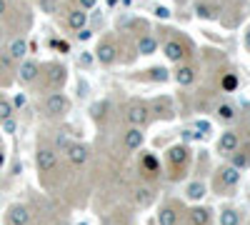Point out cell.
Returning <instances> with one entry per match:
<instances>
[{
    "label": "cell",
    "mask_w": 250,
    "mask_h": 225,
    "mask_svg": "<svg viewBox=\"0 0 250 225\" xmlns=\"http://www.w3.org/2000/svg\"><path fill=\"white\" fill-rule=\"evenodd\" d=\"M0 40H3V28H0Z\"/></svg>",
    "instance_id": "obj_44"
},
{
    "label": "cell",
    "mask_w": 250,
    "mask_h": 225,
    "mask_svg": "<svg viewBox=\"0 0 250 225\" xmlns=\"http://www.w3.org/2000/svg\"><path fill=\"white\" fill-rule=\"evenodd\" d=\"M98 5V0H78V8H83V10H93Z\"/></svg>",
    "instance_id": "obj_36"
},
{
    "label": "cell",
    "mask_w": 250,
    "mask_h": 225,
    "mask_svg": "<svg viewBox=\"0 0 250 225\" xmlns=\"http://www.w3.org/2000/svg\"><path fill=\"white\" fill-rule=\"evenodd\" d=\"M150 113H153L155 118H160V120H173V115H175L173 100H170V98H165V95L155 98L153 103H150Z\"/></svg>",
    "instance_id": "obj_11"
},
{
    "label": "cell",
    "mask_w": 250,
    "mask_h": 225,
    "mask_svg": "<svg viewBox=\"0 0 250 225\" xmlns=\"http://www.w3.org/2000/svg\"><path fill=\"white\" fill-rule=\"evenodd\" d=\"M43 110L45 115L50 118H62V115H68L70 110V98L65 93H60V90H50L43 100Z\"/></svg>",
    "instance_id": "obj_2"
},
{
    "label": "cell",
    "mask_w": 250,
    "mask_h": 225,
    "mask_svg": "<svg viewBox=\"0 0 250 225\" xmlns=\"http://www.w3.org/2000/svg\"><path fill=\"white\" fill-rule=\"evenodd\" d=\"M13 60H20L23 63L25 60V55H28V40L23 38V35H18V38H13L10 43H8V50H5Z\"/></svg>",
    "instance_id": "obj_18"
},
{
    "label": "cell",
    "mask_w": 250,
    "mask_h": 225,
    "mask_svg": "<svg viewBox=\"0 0 250 225\" xmlns=\"http://www.w3.org/2000/svg\"><path fill=\"white\" fill-rule=\"evenodd\" d=\"M240 183V170L238 168H233V165H223V168H218V173H215V188L218 190H233L235 185Z\"/></svg>",
    "instance_id": "obj_7"
},
{
    "label": "cell",
    "mask_w": 250,
    "mask_h": 225,
    "mask_svg": "<svg viewBox=\"0 0 250 225\" xmlns=\"http://www.w3.org/2000/svg\"><path fill=\"white\" fill-rule=\"evenodd\" d=\"M15 128H18V123H15V118H8V120L3 123V130H5L8 135H13V133H15Z\"/></svg>",
    "instance_id": "obj_35"
},
{
    "label": "cell",
    "mask_w": 250,
    "mask_h": 225,
    "mask_svg": "<svg viewBox=\"0 0 250 225\" xmlns=\"http://www.w3.org/2000/svg\"><path fill=\"white\" fill-rule=\"evenodd\" d=\"M93 63V53H83L80 55V65H90Z\"/></svg>",
    "instance_id": "obj_38"
},
{
    "label": "cell",
    "mask_w": 250,
    "mask_h": 225,
    "mask_svg": "<svg viewBox=\"0 0 250 225\" xmlns=\"http://www.w3.org/2000/svg\"><path fill=\"white\" fill-rule=\"evenodd\" d=\"M210 213L213 210H208L203 205H193L190 210H188V223L190 225H210V220H213Z\"/></svg>",
    "instance_id": "obj_19"
},
{
    "label": "cell",
    "mask_w": 250,
    "mask_h": 225,
    "mask_svg": "<svg viewBox=\"0 0 250 225\" xmlns=\"http://www.w3.org/2000/svg\"><path fill=\"white\" fill-rule=\"evenodd\" d=\"M238 148H240V135H238L235 130H225V133L220 135V140H218V150H220L223 155H233Z\"/></svg>",
    "instance_id": "obj_14"
},
{
    "label": "cell",
    "mask_w": 250,
    "mask_h": 225,
    "mask_svg": "<svg viewBox=\"0 0 250 225\" xmlns=\"http://www.w3.org/2000/svg\"><path fill=\"white\" fill-rule=\"evenodd\" d=\"M195 15L203 18V20H213L218 13H215V8L210 3H195Z\"/></svg>",
    "instance_id": "obj_27"
},
{
    "label": "cell",
    "mask_w": 250,
    "mask_h": 225,
    "mask_svg": "<svg viewBox=\"0 0 250 225\" xmlns=\"http://www.w3.org/2000/svg\"><path fill=\"white\" fill-rule=\"evenodd\" d=\"M40 10L48 13V15H55L58 13V0H40Z\"/></svg>",
    "instance_id": "obj_32"
},
{
    "label": "cell",
    "mask_w": 250,
    "mask_h": 225,
    "mask_svg": "<svg viewBox=\"0 0 250 225\" xmlns=\"http://www.w3.org/2000/svg\"><path fill=\"white\" fill-rule=\"evenodd\" d=\"M90 35H93V30H88V28L78 30V40H83V43H85V40H90Z\"/></svg>",
    "instance_id": "obj_37"
},
{
    "label": "cell",
    "mask_w": 250,
    "mask_h": 225,
    "mask_svg": "<svg viewBox=\"0 0 250 225\" xmlns=\"http://www.w3.org/2000/svg\"><path fill=\"white\" fill-rule=\"evenodd\" d=\"M165 160L170 168V178H183V170L190 163V150H188V145H173L165 153Z\"/></svg>",
    "instance_id": "obj_1"
},
{
    "label": "cell",
    "mask_w": 250,
    "mask_h": 225,
    "mask_svg": "<svg viewBox=\"0 0 250 225\" xmlns=\"http://www.w3.org/2000/svg\"><path fill=\"white\" fill-rule=\"evenodd\" d=\"M13 113H15V105L8 98H0V125H3L8 118H13Z\"/></svg>",
    "instance_id": "obj_30"
},
{
    "label": "cell",
    "mask_w": 250,
    "mask_h": 225,
    "mask_svg": "<svg viewBox=\"0 0 250 225\" xmlns=\"http://www.w3.org/2000/svg\"><path fill=\"white\" fill-rule=\"evenodd\" d=\"M15 73H18V80L23 85H33L35 80L40 78V73H43V68H40V63H35V60H23Z\"/></svg>",
    "instance_id": "obj_9"
},
{
    "label": "cell",
    "mask_w": 250,
    "mask_h": 225,
    "mask_svg": "<svg viewBox=\"0 0 250 225\" xmlns=\"http://www.w3.org/2000/svg\"><path fill=\"white\" fill-rule=\"evenodd\" d=\"M128 123L133 128H145L150 123V105L143 103V100H135V103L128 105Z\"/></svg>",
    "instance_id": "obj_6"
},
{
    "label": "cell",
    "mask_w": 250,
    "mask_h": 225,
    "mask_svg": "<svg viewBox=\"0 0 250 225\" xmlns=\"http://www.w3.org/2000/svg\"><path fill=\"white\" fill-rule=\"evenodd\" d=\"M185 195L190 198V200H195V203H198V200H203V198L208 195V188H205V183H200V180H193L190 185L185 188Z\"/></svg>",
    "instance_id": "obj_23"
},
{
    "label": "cell",
    "mask_w": 250,
    "mask_h": 225,
    "mask_svg": "<svg viewBox=\"0 0 250 225\" xmlns=\"http://www.w3.org/2000/svg\"><path fill=\"white\" fill-rule=\"evenodd\" d=\"M65 158L70 160V165H85L90 158V145H85V143H73L65 150Z\"/></svg>",
    "instance_id": "obj_13"
},
{
    "label": "cell",
    "mask_w": 250,
    "mask_h": 225,
    "mask_svg": "<svg viewBox=\"0 0 250 225\" xmlns=\"http://www.w3.org/2000/svg\"><path fill=\"white\" fill-rule=\"evenodd\" d=\"M158 223H160V225H175V223H178V210H175L173 205L160 208V213H158Z\"/></svg>",
    "instance_id": "obj_24"
},
{
    "label": "cell",
    "mask_w": 250,
    "mask_h": 225,
    "mask_svg": "<svg viewBox=\"0 0 250 225\" xmlns=\"http://www.w3.org/2000/svg\"><path fill=\"white\" fill-rule=\"evenodd\" d=\"M68 28L70 30H83L88 25V10H83V8H73L70 13H68Z\"/></svg>",
    "instance_id": "obj_20"
},
{
    "label": "cell",
    "mask_w": 250,
    "mask_h": 225,
    "mask_svg": "<svg viewBox=\"0 0 250 225\" xmlns=\"http://www.w3.org/2000/svg\"><path fill=\"white\" fill-rule=\"evenodd\" d=\"M143 143H145V133H143V128H128L125 130V135H123V145L128 148L130 153H135V150H140L143 148Z\"/></svg>",
    "instance_id": "obj_15"
},
{
    "label": "cell",
    "mask_w": 250,
    "mask_h": 225,
    "mask_svg": "<svg viewBox=\"0 0 250 225\" xmlns=\"http://www.w3.org/2000/svg\"><path fill=\"white\" fill-rule=\"evenodd\" d=\"M95 60L100 65H105V68H110L115 60H118V43L113 38H103L100 43H98V48H95Z\"/></svg>",
    "instance_id": "obj_3"
},
{
    "label": "cell",
    "mask_w": 250,
    "mask_h": 225,
    "mask_svg": "<svg viewBox=\"0 0 250 225\" xmlns=\"http://www.w3.org/2000/svg\"><path fill=\"white\" fill-rule=\"evenodd\" d=\"M230 165L238 168V170L250 168V145H240V148L230 155Z\"/></svg>",
    "instance_id": "obj_21"
},
{
    "label": "cell",
    "mask_w": 250,
    "mask_h": 225,
    "mask_svg": "<svg viewBox=\"0 0 250 225\" xmlns=\"http://www.w3.org/2000/svg\"><path fill=\"white\" fill-rule=\"evenodd\" d=\"M243 43H245V50H250V28L245 30V38H243Z\"/></svg>",
    "instance_id": "obj_40"
},
{
    "label": "cell",
    "mask_w": 250,
    "mask_h": 225,
    "mask_svg": "<svg viewBox=\"0 0 250 225\" xmlns=\"http://www.w3.org/2000/svg\"><path fill=\"white\" fill-rule=\"evenodd\" d=\"M248 125H250V110H248Z\"/></svg>",
    "instance_id": "obj_43"
},
{
    "label": "cell",
    "mask_w": 250,
    "mask_h": 225,
    "mask_svg": "<svg viewBox=\"0 0 250 225\" xmlns=\"http://www.w3.org/2000/svg\"><path fill=\"white\" fill-rule=\"evenodd\" d=\"M220 225H240V213L235 208H225L220 213Z\"/></svg>",
    "instance_id": "obj_26"
},
{
    "label": "cell",
    "mask_w": 250,
    "mask_h": 225,
    "mask_svg": "<svg viewBox=\"0 0 250 225\" xmlns=\"http://www.w3.org/2000/svg\"><path fill=\"white\" fill-rule=\"evenodd\" d=\"M0 165H3V153H0Z\"/></svg>",
    "instance_id": "obj_42"
},
{
    "label": "cell",
    "mask_w": 250,
    "mask_h": 225,
    "mask_svg": "<svg viewBox=\"0 0 250 225\" xmlns=\"http://www.w3.org/2000/svg\"><path fill=\"white\" fill-rule=\"evenodd\" d=\"M130 200H133V205H138V208H148V205H153V200H155V188L153 185H138V188H133Z\"/></svg>",
    "instance_id": "obj_12"
},
{
    "label": "cell",
    "mask_w": 250,
    "mask_h": 225,
    "mask_svg": "<svg viewBox=\"0 0 250 225\" xmlns=\"http://www.w3.org/2000/svg\"><path fill=\"white\" fill-rule=\"evenodd\" d=\"M108 108H110L108 100H98L95 105H90V115H93L95 120H103V118H105V110H108Z\"/></svg>",
    "instance_id": "obj_31"
},
{
    "label": "cell",
    "mask_w": 250,
    "mask_h": 225,
    "mask_svg": "<svg viewBox=\"0 0 250 225\" xmlns=\"http://www.w3.org/2000/svg\"><path fill=\"white\" fill-rule=\"evenodd\" d=\"M195 128H200V130H210V125H208V123H195Z\"/></svg>",
    "instance_id": "obj_41"
},
{
    "label": "cell",
    "mask_w": 250,
    "mask_h": 225,
    "mask_svg": "<svg viewBox=\"0 0 250 225\" xmlns=\"http://www.w3.org/2000/svg\"><path fill=\"white\" fill-rule=\"evenodd\" d=\"M148 73H150V78L155 80V83H165V80H168V70H165V68H153Z\"/></svg>",
    "instance_id": "obj_33"
},
{
    "label": "cell",
    "mask_w": 250,
    "mask_h": 225,
    "mask_svg": "<svg viewBox=\"0 0 250 225\" xmlns=\"http://www.w3.org/2000/svg\"><path fill=\"white\" fill-rule=\"evenodd\" d=\"M218 118H220L223 123H233V120L238 118V113H235V108H233L230 103H220V105H218Z\"/></svg>",
    "instance_id": "obj_25"
},
{
    "label": "cell",
    "mask_w": 250,
    "mask_h": 225,
    "mask_svg": "<svg viewBox=\"0 0 250 225\" xmlns=\"http://www.w3.org/2000/svg\"><path fill=\"white\" fill-rule=\"evenodd\" d=\"M70 145H73V138H70L65 130H60V133L55 135V150H58V153H65Z\"/></svg>",
    "instance_id": "obj_28"
},
{
    "label": "cell",
    "mask_w": 250,
    "mask_h": 225,
    "mask_svg": "<svg viewBox=\"0 0 250 225\" xmlns=\"http://www.w3.org/2000/svg\"><path fill=\"white\" fill-rule=\"evenodd\" d=\"M45 78V88L50 90H60L62 85H65V80H68V70L65 65H60V63H50L45 65V73H40Z\"/></svg>",
    "instance_id": "obj_4"
},
{
    "label": "cell",
    "mask_w": 250,
    "mask_h": 225,
    "mask_svg": "<svg viewBox=\"0 0 250 225\" xmlns=\"http://www.w3.org/2000/svg\"><path fill=\"white\" fill-rule=\"evenodd\" d=\"M153 15L160 18V20H168V18H170V10L163 8V5H155V8H153Z\"/></svg>",
    "instance_id": "obj_34"
},
{
    "label": "cell",
    "mask_w": 250,
    "mask_h": 225,
    "mask_svg": "<svg viewBox=\"0 0 250 225\" xmlns=\"http://www.w3.org/2000/svg\"><path fill=\"white\" fill-rule=\"evenodd\" d=\"M8 15V0H0V18Z\"/></svg>",
    "instance_id": "obj_39"
},
{
    "label": "cell",
    "mask_w": 250,
    "mask_h": 225,
    "mask_svg": "<svg viewBox=\"0 0 250 225\" xmlns=\"http://www.w3.org/2000/svg\"><path fill=\"white\" fill-rule=\"evenodd\" d=\"M30 218H33V213H30L28 205H23V203H15V205H10L8 213H5V223L8 225H28Z\"/></svg>",
    "instance_id": "obj_10"
},
{
    "label": "cell",
    "mask_w": 250,
    "mask_h": 225,
    "mask_svg": "<svg viewBox=\"0 0 250 225\" xmlns=\"http://www.w3.org/2000/svg\"><path fill=\"white\" fill-rule=\"evenodd\" d=\"M35 163H38L40 173H53L58 168V150L50 145H40L35 153Z\"/></svg>",
    "instance_id": "obj_8"
},
{
    "label": "cell",
    "mask_w": 250,
    "mask_h": 225,
    "mask_svg": "<svg viewBox=\"0 0 250 225\" xmlns=\"http://www.w3.org/2000/svg\"><path fill=\"white\" fill-rule=\"evenodd\" d=\"M163 53H165V58L170 60V63H183V60L190 55V45L185 43L183 38H173V40H168V43L163 45Z\"/></svg>",
    "instance_id": "obj_5"
},
{
    "label": "cell",
    "mask_w": 250,
    "mask_h": 225,
    "mask_svg": "<svg viewBox=\"0 0 250 225\" xmlns=\"http://www.w3.org/2000/svg\"><path fill=\"white\" fill-rule=\"evenodd\" d=\"M173 78H175V83H178V85L188 88V85H193L195 80H198V70H195L193 65H185V63H180V65H178V70L173 73Z\"/></svg>",
    "instance_id": "obj_16"
},
{
    "label": "cell",
    "mask_w": 250,
    "mask_h": 225,
    "mask_svg": "<svg viewBox=\"0 0 250 225\" xmlns=\"http://www.w3.org/2000/svg\"><path fill=\"white\" fill-rule=\"evenodd\" d=\"M80 225H85V223H80Z\"/></svg>",
    "instance_id": "obj_45"
},
{
    "label": "cell",
    "mask_w": 250,
    "mask_h": 225,
    "mask_svg": "<svg viewBox=\"0 0 250 225\" xmlns=\"http://www.w3.org/2000/svg\"><path fill=\"white\" fill-rule=\"evenodd\" d=\"M140 173L145 178H158L160 175V160L153 155V153H143V160H140Z\"/></svg>",
    "instance_id": "obj_17"
},
{
    "label": "cell",
    "mask_w": 250,
    "mask_h": 225,
    "mask_svg": "<svg viewBox=\"0 0 250 225\" xmlns=\"http://www.w3.org/2000/svg\"><path fill=\"white\" fill-rule=\"evenodd\" d=\"M220 85H223V90H225V93H235V90H238V85H240V80H238V75H235V73H225Z\"/></svg>",
    "instance_id": "obj_29"
},
{
    "label": "cell",
    "mask_w": 250,
    "mask_h": 225,
    "mask_svg": "<svg viewBox=\"0 0 250 225\" xmlns=\"http://www.w3.org/2000/svg\"><path fill=\"white\" fill-rule=\"evenodd\" d=\"M155 50H158V38L150 35V33L140 35V40H138V55H153Z\"/></svg>",
    "instance_id": "obj_22"
}]
</instances>
